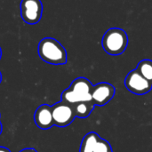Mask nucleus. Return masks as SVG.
Segmentation results:
<instances>
[{
    "mask_svg": "<svg viewBox=\"0 0 152 152\" xmlns=\"http://www.w3.org/2000/svg\"><path fill=\"white\" fill-rule=\"evenodd\" d=\"M125 86L129 92L136 95H144L152 89L151 83L144 78L136 69L127 74L125 79Z\"/></svg>",
    "mask_w": 152,
    "mask_h": 152,
    "instance_id": "5",
    "label": "nucleus"
},
{
    "mask_svg": "<svg viewBox=\"0 0 152 152\" xmlns=\"http://www.w3.org/2000/svg\"><path fill=\"white\" fill-rule=\"evenodd\" d=\"M1 81H2V74L0 72V83H1Z\"/></svg>",
    "mask_w": 152,
    "mask_h": 152,
    "instance_id": "17",
    "label": "nucleus"
},
{
    "mask_svg": "<svg viewBox=\"0 0 152 152\" xmlns=\"http://www.w3.org/2000/svg\"><path fill=\"white\" fill-rule=\"evenodd\" d=\"M93 152H113V150L110 143L107 140L100 138L97 141Z\"/></svg>",
    "mask_w": 152,
    "mask_h": 152,
    "instance_id": "12",
    "label": "nucleus"
},
{
    "mask_svg": "<svg viewBox=\"0 0 152 152\" xmlns=\"http://www.w3.org/2000/svg\"><path fill=\"white\" fill-rule=\"evenodd\" d=\"M43 4L40 0H21L20 15L28 24H37L42 17Z\"/></svg>",
    "mask_w": 152,
    "mask_h": 152,
    "instance_id": "6",
    "label": "nucleus"
},
{
    "mask_svg": "<svg viewBox=\"0 0 152 152\" xmlns=\"http://www.w3.org/2000/svg\"><path fill=\"white\" fill-rule=\"evenodd\" d=\"M51 108L53 124L58 127H66L69 126L76 118L73 107L61 101L51 106Z\"/></svg>",
    "mask_w": 152,
    "mask_h": 152,
    "instance_id": "4",
    "label": "nucleus"
},
{
    "mask_svg": "<svg viewBox=\"0 0 152 152\" xmlns=\"http://www.w3.org/2000/svg\"><path fill=\"white\" fill-rule=\"evenodd\" d=\"M38 55L46 63L63 65L67 62V52L61 44L54 38H43L38 44Z\"/></svg>",
    "mask_w": 152,
    "mask_h": 152,
    "instance_id": "2",
    "label": "nucleus"
},
{
    "mask_svg": "<svg viewBox=\"0 0 152 152\" xmlns=\"http://www.w3.org/2000/svg\"><path fill=\"white\" fill-rule=\"evenodd\" d=\"M136 70L149 82L152 84V61L151 60H142L141 61L136 68Z\"/></svg>",
    "mask_w": 152,
    "mask_h": 152,
    "instance_id": "11",
    "label": "nucleus"
},
{
    "mask_svg": "<svg viewBox=\"0 0 152 152\" xmlns=\"http://www.w3.org/2000/svg\"><path fill=\"white\" fill-rule=\"evenodd\" d=\"M34 121L37 127L43 130H47L54 126L52 108L47 104L40 105L35 111L34 114Z\"/></svg>",
    "mask_w": 152,
    "mask_h": 152,
    "instance_id": "8",
    "label": "nucleus"
},
{
    "mask_svg": "<svg viewBox=\"0 0 152 152\" xmlns=\"http://www.w3.org/2000/svg\"><path fill=\"white\" fill-rule=\"evenodd\" d=\"M2 57V50H1V47H0V59Z\"/></svg>",
    "mask_w": 152,
    "mask_h": 152,
    "instance_id": "16",
    "label": "nucleus"
},
{
    "mask_svg": "<svg viewBox=\"0 0 152 152\" xmlns=\"http://www.w3.org/2000/svg\"><path fill=\"white\" fill-rule=\"evenodd\" d=\"M115 87L107 82L98 83L94 86L92 90V101L95 106H104L108 104L114 97Z\"/></svg>",
    "mask_w": 152,
    "mask_h": 152,
    "instance_id": "7",
    "label": "nucleus"
},
{
    "mask_svg": "<svg viewBox=\"0 0 152 152\" xmlns=\"http://www.w3.org/2000/svg\"><path fill=\"white\" fill-rule=\"evenodd\" d=\"M0 152H11L8 149L4 148V147H0Z\"/></svg>",
    "mask_w": 152,
    "mask_h": 152,
    "instance_id": "14",
    "label": "nucleus"
},
{
    "mask_svg": "<svg viewBox=\"0 0 152 152\" xmlns=\"http://www.w3.org/2000/svg\"><path fill=\"white\" fill-rule=\"evenodd\" d=\"M72 107H73L76 118H86L90 116L95 105L94 104L93 102H81L76 103Z\"/></svg>",
    "mask_w": 152,
    "mask_h": 152,
    "instance_id": "9",
    "label": "nucleus"
},
{
    "mask_svg": "<svg viewBox=\"0 0 152 152\" xmlns=\"http://www.w3.org/2000/svg\"><path fill=\"white\" fill-rule=\"evenodd\" d=\"M94 86L86 77H77L72 81L69 87L64 90L61 95V102L71 106L81 102H93L92 90Z\"/></svg>",
    "mask_w": 152,
    "mask_h": 152,
    "instance_id": "1",
    "label": "nucleus"
},
{
    "mask_svg": "<svg viewBox=\"0 0 152 152\" xmlns=\"http://www.w3.org/2000/svg\"><path fill=\"white\" fill-rule=\"evenodd\" d=\"M101 137L99 136V134L95 132H90L88 134H86L80 144V148H79V152H93L94 146L97 142V141L100 139Z\"/></svg>",
    "mask_w": 152,
    "mask_h": 152,
    "instance_id": "10",
    "label": "nucleus"
},
{
    "mask_svg": "<svg viewBox=\"0 0 152 152\" xmlns=\"http://www.w3.org/2000/svg\"><path fill=\"white\" fill-rule=\"evenodd\" d=\"M20 152H37L35 149H32V148H27V149H24V150H21Z\"/></svg>",
    "mask_w": 152,
    "mask_h": 152,
    "instance_id": "13",
    "label": "nucleus"
},
{
    "mask_svg": "<svg viewBox=\"0 0 152 152\" xmlns=\"http://www.w3.org/2000/svg\"><path fill=\"white\" fill-rule=\"evenodd\" d=\"M128 45V37L124 29L111 28L103 35L102 45L104 51L110 55L123 53Z\"/></svg>",
    "mask_w": 152,
    "mask_h": 152,
    "instance_id": "3",
    "label": "nucleus"
},
{
    "mask_svg": "<svg viewBox=\"0 0 152 152\" xmlns=\"http://www.w3.org/2000/svg\"><path fill=\"white\" fill-rule=\"evenodd\" d=\"M1 133H2V124L0 122V134H1Z\"/></svg>",
    "mask_w": 152,
    "mask_h": 152,
    "instance_id": "15",
    "label": "nucleus"
}]
</instances>
